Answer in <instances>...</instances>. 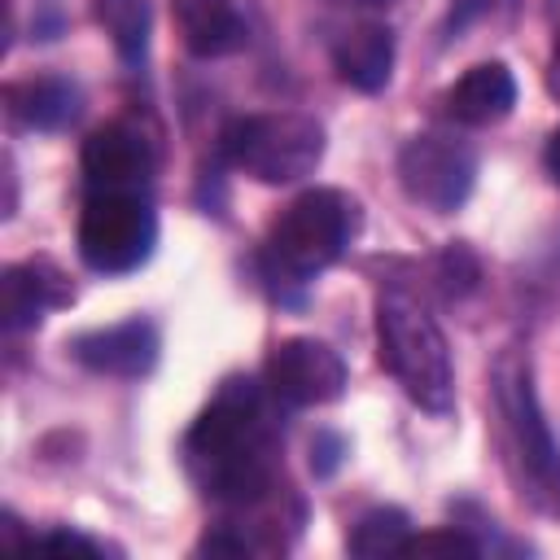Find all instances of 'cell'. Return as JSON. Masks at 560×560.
<instances>
[{"instance_id":"obj_22","label":"cell","mask_w":560,"mask_h":560,"mask_svg":"<svg viewBox=\"0 0 560 560\" xmlns=\"http://www.w3.org/2000/svg\"><path fill=\"white\" fill-rule=\"evenodd\" d=\"M547 92L560 101V26L551 31V52H547Z\"/></svg>"},{"instance_id":"obj_11","label":"cell","mask_w":560,"mask_h":560,"mask_svg":"<svg viewBox=\"0 0 560 560\" xmlns=\"http://www.w3.org/2000/svg\"><path fill=\"white\" fill-rule=\"evenodd\" d=\"M74 298L66 271L48 258H26V262H13L0 280V315H4V328L18 332V328H31L44 319V311L52 306H66Z\"/></svg>"},{"instance_id":"obj_24","label":"cell","mask_w":560,"mask_h":560,"mask_svg":"<svg viewBox=\"0 0 560 560\" xmlns=\"http://www.w3.org/2000/svg\"><path fill=\"white\" fill-rule=\"evenodd\" d=\"M328 4H354V9H385L394 0H328Z\"/></svg>"},{"instance_id":"obj_23","label":"cell","mask_w":560,"mask_h":560,"mask_svg":"<svg viewBox=\"0 0 560 560\" xmlns=\"http://www.w3.org/2000/svg\"><path fill=\"white\" fill-rule=\"evenodd\" d=\"M542 162H547V175L560 184V127L551 131V140H547V149H542Z\"/></svg>"},{"instance_id":"obj_6","label":"cell","mask_w":560,"mask_h":560,"mask_svg":"<svg viewBox=\"0 0 560 560\" xmlns=\"http://www.w3.org/2000/svg\"><path fill=\"white\" fill-rule=\"evenodd\" d=\"M158 214L144 192H88L79 214V258L101 276H127L149 262Z\"/></svg>"},{"instance_id":"obj_8","label":"cell","mask_w":560,"mask_h":560,"mask_svg":"<svg viewBox=\"0 0 560 560\" xmlns=\"http://www.w3.org/2000/svg\"><path fill=\"white\" fill-rule=\"evenodd\" d=\"M267 389L289 407H324L346 394V363L328 341L284 337L267 359Z\"/></svg>"},{"instance_id":"obj_7","label":"cell","mask_w":560,"mask_h":560,"mask_svg":"<svg viewBox=\"0 0 560 560\" xmlns=\"http://www.w3.org/2000/svg\"><path fill=\"white\" fill-rule=\"evenodd\" d=\"M472 179H477V158L464 140H451V136H411L398 153V184L402 192L433 210V214H451L468 201L472 192Z\"/></svg>"},{"instance_id":"obj_19","label":"cell","mask_w":560,"mask_h":560,"mask_svg":"<svg viewBox=\"0 0 560 560\" xmlns=\"http://www.w3.org/2000/svg\"><path fill=\"white\" fill-rule=\"evenodd\" d=\"M477 258L464 249V245H446L442 249V262H438V280L446 284V293H468L477 284Z\"/></svg>"},{"instance_id":"obj_9","label":"cell","mask_w":560,"mask_h":560,"mask_svg":"<svg viewBox=\"0 0 560 560\" xmlns=\"http://www.w3.org/2000/svg\"><path fill=\"white\" fill-rule=\"evenodd\" d=\"M149 175H153V149L140 127L105 122L83 140L88 192H144Z\"/></svg>"},{"instance_id":"obj_4","label":"cell","mask_w":560,"mask_h":560,"mask_svg":"<svg viewBox=\"0 0 560 560\" xmlns=\"http://www.w3.org/2000/svg\"><path fill=\"white\" fill-rule=\"evenodd\" d=\"M359 223H363V214L350 192L306 188L271 223L267 254H271L276 271H284L289 280H306L346 254V245L359 236Z\"/></svg>"},{"instance_id":"obj_1","label":"cell","mask_w":560,"mask_h":560,"mask_svg":"<svg viewBox=\"0 0 560 560\" xmlns=\"http://www.w3.org/2000/svg\"><path fill=\"white\" fill-rule=\"evenodd\" d=\"M184 464L197 490L228 508L262 503L276 490L280 446L254 381H228L184 438Z\"/></svg>"},{"instance_id":"obj_3","label":"cell","mask_w":560,"mask_h":560,"mask_svg":"<svg viewBox=\"0 0 560 560\" xmlns=\"http://www.w3.org/2000/svg\"><path fill=\"white\" fill-rule=\"evenodd\" d=\"M494 402L499 416L508 424V446L521 472V494L547 512L560 516V446L542 420L538 394H534V376H529V359L521 350H508L494 363Z\"/></svg>"},{"instance_id":"obj_13","label":"cell","mask_w":560,"mask_h":560,"mask_svg":"<svg viewBox=\"0 0 560 560\" xmlns=\"http://www.w3.org/2000/svg\"><path fill=\"white\" fill-rule=\"evenodd\" d=\"M516 105V79L503 61H481V66H468L451 92H446V114L464 127H490V122H503Z\"/></svg>"},{"instance_id":"obj_15","label":"cell","mask_w":560,"mask_h":560,"mask_svg":"<svg viewBox=\"0 0 560 560\" xmlns=\"http://www.w3.org/2000/svg\"><path fill=\"white\" fill-rule=\"evenodd\" d=\"M9 114L31 131H61L83 114V92L61 74H39L4 88Z\"/></svg>"},{"instance_id":"obj_10","label":"cell","mask_w":560,"mask_h":560,"mask_svg":"<svg viewBox=\"0 0 560 560\" xmlns=\"http://www.w3.org/2000/svg\"><path fill=\"white\" fill-rule=\"evenodd\" d=\"M70 354H74V363H83L96 376L136 381V376L153 372V363H158V328L149 319H122L109 328H92L70 341Z\"/></svg>"},{"instance_id":"obj_5","label":"cell","mask_w":560,"mask_h":560,"mask_svg":"<svg viewBox=\"0 0 560 560\" xmlns=\"http://www.w3.org/2000/svg\"><path fill=\"white\" fill-rule=\"evenodd\" d=\"M223 153L258 184H298L324 162V127L293 109L249 114L223 131Z\"/></svg>"},{"instance_id":"obj_17","label":"cell","mask_w":560,"mask_h":560,"mask_svg":"<svg viewBox=\"0 0 560 560\" xmlns=\"http://www.w3.org/2000/svg\"><path fill=\"white\" fill-rule=\"evenodd\" d=\"M407 529H411V521H407L402 508H372V512H363V516L354 521V529H350V551L363 556V560L394 556V551H402Z\"/></svg>"},{"instance_id":"obj_2","label":"cell","mask_w":560,"mask_h":560,"mask_svg":"<svg viewBox=\"0 0 560 560\" xmlns=\"http://www.w3.org/2000/svg\"><path fill=\"white\" fill-rule=\"evenodd\" d=\"M376 346L385 372L402 385V394L433 411L446 416L455 402V372H451V350L433 315L411 302L407 293H385L376 306Z\"/></svg>"},{"instance_id":"obj_14","label":"cell","mask_w":560,"mask_h":560,"mask_svg":"<svg viewBox=\"0 0 560 560\" xmlns=\"http://www.w3.org/2000/svg\"><path fill=\"white\" fill-rule=\"evenodd\" d=\"M332 66L337 79L350 83L354 92H381L394 74V31L381 22L350 26L332 48Z\"/></svg>"},{"instance_id":"obj_18","label":"cell","mask_w":560,"mask_h":560,"mask_svg":"<svg viewBox=\"0 0 560 560\" xmlns=\"http://www.w3.org/2000/svg\"><path fill=\"white\" fill-rule=\"evenodd\" d=\"M477 551H481L477 538H468L464 529L446 525V529H424L416 538L407 534V542H402L398 556H477Z\"/></svg>"},{"instance_id":"obj_16","label":"cell","mask_w":560,"mask_h":560,"mask_svg":"<svg viewBox=\"0 0 560 560\" xmlns=\"http://www.w3.org/2000/svg\"><path fill=\"white\" fill-rule=\"evenodd\" d=\"M96 22L122 52V61H140L149 48V4L144 0H96Z\"/></svg>"},{"instance_id":"obj_20","label":"cell","mask_w":560,"mask_h":560,"mask_svg":"<svg viewBox=\"0 0 560 560\" xmlns=\"http://www.w3.org/2000/svg\"><path fill=\"white\" fill-rule=\"evenodd\" d=\"M341 455H346V442L337 433H315V442H311V468H315V477H328L341 464Z\"/></svg>"},{"instance_id":"obj_21","label":"cell","mask_w":560,"mask_h":560,"mask_svg":"<svg viewBox=\"0 0 560 560\" xmlns=\"http://www.w3.org/2000/svg\"><path fill=\"white\" fill-rule=\"evenodd\" d=\"M31 547H52V551H88V556H96V551H101V542H92V538H83V534H74V529L35 534V538H31Z\"/></svg>"},{"instance_id":"obj_12","label":"cell","mask_w":560,"mask_h":560,"mask_svg":"<svg viewBox=\"0 0 560 560\" xmlns=\"http://www.w3.org/2000/svg\"><path fill=\"white\" fill-rule=\"evenodd\" d=\"M171 18L192 57H228L249 44L236 0H171Z\"/></svg>"}]
</instances>
